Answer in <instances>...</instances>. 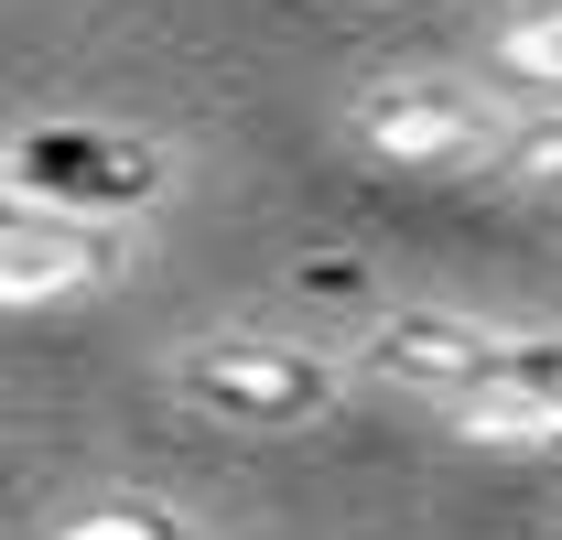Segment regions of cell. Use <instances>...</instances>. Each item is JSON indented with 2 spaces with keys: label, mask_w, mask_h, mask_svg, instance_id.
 <instances>
[{
  "label": "cell",
  "mask_w": 562,
  "mask_h": 540,
  "mask_svg": "<svg viewBox=\"0 0 562 540\" xmlns=\"http://www.w3.org/2000/svg\"><path fill=\"white\" fill-rule=\"evenodd\" d=\"M173 401L227 421V432H314L347 410V357L336 346H303V336H271V325H216V336H184L173 346Z\"/></svg>",
  "instance_id": "cell-1"
},
{
  "label": "cell",
  "mask_w": 562,
  "mask_h": 540,
  "mask_svg": "<svg viewBox=\"0 0 562 540\" xmlns=\"http://www.w3.org/2000/svg\"><path fill=\"white\" fill-rule=\"evenodd\" d=\"M347 379L368 390H401V401H465V390H497V379H541L562 390V336H530V325H476L454 303H401L379 314L368 336L347 346Z\"/></svg>",
  "instance_id": "cell-2"
},
{
  "label": "cell",
  "mask_w": 562,
  "mask_h": 540,
  "mask_svg": "<svg viewBox=\"0 0 562 540\" xmlns=\"http://www.w3.org/2000/svg\"><path fill=\"white\" fill-rule=\"evenodd\" d=\"M140 270V216H76V205H0V314H66Z\"/></svg>",
  "instance_id": "cell-3"
},
{
  "label": "cell",
  "mask_w": 562,
  "mask_h": 540,
  "mask_svg": "<svg viewBox=\"0 0 562 540\" xmlns=\"http://www.w3.org/2000/svg\"><path fill=\"white\" fill-rule=\"evenodd\" d=\"M11 195L33 205H76V216H140L173 184V151L140 131H98V120H55V131H11L0 140Z\"/></svg>",
  "instance_id": "cell-4"
},
{
  "label": "cell",
  "mask_w": 562,
  "mask_h": 540,
  "mask_svg": "<svg viewBox=\"0 0 562 540\" xmlns=\"http://www.w3.org/2000/svg\"><path fill=\"white\" fill-rule=\"evenodd\" d=\"M497 120H508V109H497L487 76H443V66H422V76L368 87V98L347 109V140L368 151V162H401V173H465V162L487 151Z\"/></svg>",
  "instance_id": "cell-5"
},
{
  "label": "cell",
  "mask_w": 562,
  "mask_h": 540,
  "mask_svg": "<svg viewBox=\"0 0 562 540\" xmlns=\"http://www.w3.org/2000/svg\"><path fill=\"white\" fill-rule=\"evenodd\" d=\"M465 173H476V184H497V195H519V205H562V98L508 109Z\"/></svg>",
  "instance_id": "cell-6"
},
{
  "label": "cell",
  "mask_w": 562,
  "mask_h": 540,
  "mask_svg": "<svg viewBox=\"0 0 562 540\" xmlns=\"http://www.w3.org/2000/svg\"><path fill=\"white\" fill-rule=\"evenodd\" d=\"M443 421H454L465 443L530 454V443H562V390H541V379H497V390H465V401H443Z\"/></svg>",
  "instance_id": "cell-7"
},
{
  "label": "cell",
  "mask_w": 562,
  "mask_h": 540,
  "mask_svg": "<svg viewBox=\"0 0 562 540\" xmlns=\"http://www.w3.org/2000/svg\"><path fill=\"white\" fill-rule=\"evenodd\" d=\"M487 66L508 76V87H530V98H562V0H519V11H497Z\"/></svg>",
  "instance_id": "cell-8"
},
{
  "label": "cell",
  "mask_w": 562,
  "mask_h": 540,
  "mask_svg": "<svg viewBox=\"0 0 562 540\" xmlns=\"http://www.w3.org/2000/svg\"><path fill=\"white\" fill-rule=\"evenodd\" d=\"M44 540H195V519L162 508V497H87V508H66Z\"/></svg>",
  "instance_id": "cell-9"
}]
</instances>
